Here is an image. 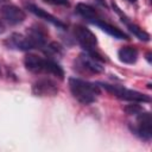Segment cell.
<instances>
[{"instance_id": "6da1fadb", "label": "cell", "mask_w": 152, "mask_h": 152, "mask_svg": "<svg viewBox=\"0 0 152 152\" xmlns=\"http://www.w3.org/2000/svg\"><path fill=\"white\" fill-rule=\"evenodd\" d=\"M24 64L26 69L33 74H48L56 76L59 80H63L64 77V71L61 65L50 58H42L37 55L28 53L25 56Z\"/></svg>"}, {"instance_id": "7a4b0ae2", "label": "cell", "mask_w": 152, "mask_h": 152, "mask_svg": "<svg viewBox=\"0 0 152 152\" xmlns=\"http://www.w3.org/2000/svg\"><path fill=\"white\" fill-rule=\"evenodd\" d=\"M69 88L72 96L82 104L93 103L100 95V88L95 83H90L76 77L69 78Z\"/></svg>"}, {"instance_id": "3957f363", "label": "cell", "mask_w": 152, "mask_h": 152, "mask_svg": "<svg viewBox=\"0 0 152 152\" xmlns=\"http://www.w3.org/2000/svg\"><path fill=\"white\" fill-rule=\"evenodd\" d=\"M103 88L121 100H126L131 102H150L151 101L150 96L142 93H139L137 90H132V89H127L118 86H110V84H103Z\"/></svg>"}, {"instance_id": "277c9868", "label": "cell", "mask_w": 152, "mask_h": 152, "mask_svg": "<svg viewBox=\"0 0 152 152\" xmlns=\"http://www.w3.org/2000/svg\"><path fill=\"white\" fill-rule=\"evenodd\" d=\"M74 34L77 39V42L80 43V45L86 50V51H91L96 48L97 45V39L96 36L86 26L82 25H77L75 27Z\"/></svg>"}, {"instance_id": "5b68a950", "label": "cell", "mask_w": 152, "mask_h": 152, "mask_svg": "<svg viewBox=\"0 0 152 152\" xmlns=\"http://www.w3.org/2000/svg\"><path fill=\"white\" fill-rule=\"evenodd\" d=\"M32 93L36 96H55L58 93V86L51 78H40L32 84Z\"/></svg>"}, {"instance_id": "8992f818", "label": "cell", "mask_w": 152, "mask_h": 152, "mask_svg": "<svg viewBox=\"0 0 152 152\" xmlns=\"http://www.w3.org/2000/svg\"><path fill=\"white\" fill-rule=\"evenodd\" d=\"M137 128L135 132L145 140H150L152 137V118L147 112H140L137 114Z\"/></svg>"}, {"instance_id": "52a82bcc", "label": "cell", "mask_w": 152, "mask_h": 152, "mask_svg": "<svg viewBox=\"0 0 152 152\" xmlns=\"http://www.w3.org/2000/svg\"><path fill=\"white\" fill-rule=\"evenodd\" d=\"M1 14L4 17V19H6L10 24L12 25H17L23 23L26 19V14L25 12L19 8L18 6L14 5H6L1 8Z\"/></svg>"}, {"instance_id": "ba28073f", "label": "cell", "mask_w": 152, "mask_h": 152, "mask_svg": "<svg viewBox=\"0 0 152 152\" xmlns=\"http://www.w3.org/2000/svg\"><path fill=\"white\" fill-rule=\"evenodd\" d=\"M5 44L11 49L21 50V51H27L30 49H33V45L31 44L28 38L24 34H20V33H12L5 40Z\"/></svg>"}, {"instance_id": "9c48e42d", "label": "cell", "mask_w": 152, "mask_h": 152, "mask_svg": "<svg viewBox=\"0 0 152 152\" xmlns=\"http://www.w3.org/2000/svg\"><path fill=\"white\" fill-rule=\"evenodd\" d=\"M27 7V10L31 12V13H33L34 15H37V17H39V18H42V19H44V20H46V21H49L50 24H52V25H55V26H57L58 28H65L66 26H65V24L63 23V21H61L58 18H56L55 15H52V14H50V13H48L46 11H44V10H42L40 7H38V6H36V5H32V4H30V5H27L26 6Z\"/></svg>"}, {"instance_id": "30bf717a", "label": "cell", "mask_w": 152, "mask_h": 152, "mask_svg": "<svg viewBox=\"0 0 152 152\" xmlns=\"http://www.w3.org/2000/svg\"><path fill=\"white\" fill-rule=\"evenodd\" d=\"M26 37L28 38V40L33 45V49L34 48H42L46 43V33L39 27H30L27 30Z\"/></svg>"}, {"instance_id": "8fae6325", "label": "cell", "mask_w": 152, "mask_h": 152, "mask_svg": "<svg viewBox=\"0 0 152 152\" xmlns=\"http://www.w3.org/2000/svg\"><path fill=\"white\" fill-rule=\"evenodd\" d=\"M80 62L82 64V66L87 70H89L90 72H94V74H99V72H102L104 70V66H102V64L95 59L91 55H89L88 52L86 55H81L80 56Z\"/></svg>"}, {"instance_id": "7c38bea8", "label": "cell", "mask_w": 152, "mask_h": 152, "mask_svg": "<svg viewBox=\"0 0 152 152\" xmlns=\"http://www.w3.org/2000/svg\"><path fill=\"white\" fill-rule=\"evenodd\" d=\"M118 57L122 63L133 64L138 59V50L134 46H124L119 50Z\"/></svg>"}, {"instance_id": "4fadbf2b", "label": "cell", "mask_w": 152, "mask_h": 152, "mask_svg": "<svg viewBox=\"0 0 152 152\" xmlns=\"http://www.w3.org/2000/svg\"><path fill=\"white\" fill-rule=\"evenodd\" d=\"M94 23H95L101 30H103V31L107 32L109 36H112V37H114V38H116V39H128V36H127L125 32H122L120 28H118V27H115V26H113V25H110V24H108V23H106V21L94 20Z\"/></svg>"}, {"instance_id": "5bb4252c", "label": "cell", "mask_w": 152, "mask_h": 152, "mask_svg": "<svg viewBox=\"0 0 152 152\" xmlns=\"http://www.w3.org/2000/svg\"><path fill=\"white\" fill-rule=\"evenodd\" d=\"M76 12L82 15L83 18H87L89 20H93V19H97V12L96 10L88 5V4H84V2H78L76 5Z\"/></svg>"}, {"instance_id": "9a60e30c", "label": "cell", "mask_w": 152, "mask_h": 152, "mask_svg": "<svg viewBox=\"0 0 152 152\" xmlns=\"http://www.w3.org/2000/svg\"><path fill=\"white\" fill-rule=\"evenodd\" d=\"M126 21V24H127V26H128V28H129V31L137 37V38H139L140 40H144V42H148L150 40V34L147 33V32H145L142 28H140L139 26H137L135 24H132V23H128L126 19H122V21Z\"/></svg>"}, {"instance_id": "2e32d148", "label": "cell", "mask_w": 152, "mask_h": 152, "mask_svg": "<svg viewBox=\"0 0 152 152\" xmlns=\"http://www.w3.org/2000/svg\"><path fill=\"white\" fill-rule=\"evenodd\" d=\"M46 53H50V55H59V53H62V46L58 43H50L46 46Z\"/></svg>"}, {"instance_id": "e0dca14e", "label": "cell", "mask_w": 152, "mask_h": 152, "mask_svg": "<svg viewBox=\"0 0 152 152\" xmlns=\"http://www.w3.org/2000/svg\"><path fill=\"white\" fill-rule=\"evenodd\" d=\"M125 112L127 114H129V115H137L140 112H142V109H141V107L139 104H133L132 103V104H127L125 107Z\"/></svg>"}, {"instance_id": "ac0fdd59", "label": "cell", "mask_w": 152, "mask_h": 152, "mask_svg": "<svg viewBox=\"0 0 152 152\" xmlns=\"http://www.w3.org/2000/svg\"><path fill=\"white\" fill-rule=\"evenodd\" d=\"M44 2L51 4V5H58V6H69L68 0H43Z\"/></svg>"}, {"instance_id": "d6986e66", "label": "cell", "mask_w": 152, "mask_h": 152, "mask_svg": "<svg viewBox=\"0 0 152 152\" xmlns=\"http://www.w3.org/2000/svg\"><path fill=\"white\" fill-rule=\"evenodd\" d=\"M128 2H137V0H127Z\"/></svg>"}, {"instance_id": "ffe728a7", "label": "cell", "mask_w": 152, "mask_h": 152, "mask_svg": "<svg viewBox=\"0 0 152 152\" xmlns=\"http://www.w3.org/2000/svg\"><path fill=\"white\" fill-rule=\"evenodd\" d=\"M0 72H1V70H0Z\"/></svg>"}]
</instances>
